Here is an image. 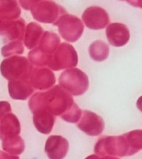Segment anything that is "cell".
Returning <instances> with one entry per match:
<instances>
[{
    "label": "cell",
    "mask_w": 142,
    "mask_h": 159,
    "mask_svg": "<svg viewBox=\"0 0 142 159\" xmlns=\"http://www.w3.org/2000/svg\"><path fill=\"white\" fill-rule=\"evenodd\" d=\"M141 130H132L121 136H105L96 143L94 152L101 156L106 154L120 157L134 155L141 149Z\"/></svg>",
    "instance_id": "6da1fadb"
},
{
    "label": "cell",
    "mask_w": 142,
    "mask_h": 159,
    "mask_svg": "<svg viewBox=\"0 0 142 159\" xmlns=\"http://www.w3.org/2000/svg\"><path fill=\"white\" fill-rule=\"evenodd\" d=\"M78 121V127L88 135H99L104 129L103 119L100 116L90 111H83Z\"/></svg>",
    "instance_id": "7a4b0ae2"
},
{
    "label": "cell",
    "mask_w": 142,
    "mask_h": 159,
    "mask_svg": "<svg viewBox=\"0 0 142 159\" xmlns=\"http://www.w3.org/2000/svg\"><path fill=\"white\" fill-rule=\"evenodd\" d=\"M68 149V141L62 136H50L45 144V152L49 159H63L66 157Z\"/></svg>",
    "instance_id": "3957f363"
},
{
    "label": "cell",
    "mask_w": 142,
    "mask_h": 159,
    "mask_svg": "<svg viewBox=\"0 0 142 159\" xmlns=\"http://www.w3.org/2000/svg\"><path fill=\"white\" fill-rule=\"evenodd\" d=\"M33 113V124L36 129L43 134L52 132L55 124L56 117L46 110H40Z\"/></svg>",
    "instance_id": "277c9868"
},
{
    "label": "cell",
    "mask_w": 142,
    "mask_h": 159,
    "mask_svg": "<svg viewBox=\"0 0 142 159\" xmlns=\"http://www.w3.org/2000/svg\"><path fill=\"white\" fill-rule=\"evenodd\" d=\"M1 126H2V135H0L1 138L2 137L4 138V136L9 137V136L18 135L20 133V124L18 119L13 114H10L6 117V121L4 123L3 122Z\"/></svg>",
    "instance_id": "5b68a950"
},
{
    "label": "cell",
    "mask_w": 142,
    "mask_h": 159,
    "mask_svg": "<svg viewBox=\"0 0 142 159\" xmlns=\"http://www.w3.org/2000/svg\"><path fill=\"white\" fill-rule=\"evenodd\" d=\"M3 149L13 155L21 154L24 150V140L18 135L9 136L3 142Z\"/></svg>",
    "instance_id": "8992f818"
},
{
    "label": "cell",
    "mask_w": 142,
    "mask_h": 159,
    "mask_svg": "<svg viewBox=\"0 0 142 159\" xmlns=\"http://www.w3.org/2000/svg\"><path fill=\"white\" fill-rule=\"evenodd\" d=\"M81 116V111L76 105L73 104L68 111L61 116V118L65 121L69 123H76L78 122Z\"/></svg>",
    "instance_id": "52a82bcc"
},
{
    "label": "cell",
    "mask_w": 142,
    "mask_h": 159,
    "mask_svg": "<svg viewBox=\"0 0 142 159\" xmlns=\"http://www.w3.org/2000/svg\"><path fill=\"white\" fill-rule=\"evenodd\" d=\"M85 159H119L117 158H115V157H103V158H100L97 157V156L96 155H91L90 157H87Z\"/></svg>",
    "instance_id": "ba28073f"
}]
</instances>
